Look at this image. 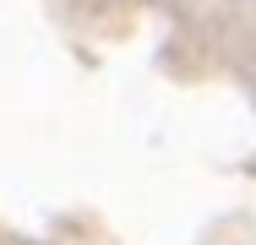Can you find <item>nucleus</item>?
I'll return each instance as SVG.
<instances>
[]
</instances>
